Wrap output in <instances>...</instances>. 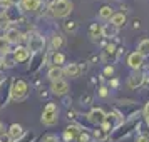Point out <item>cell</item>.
I'll return each mask as SVG.
<instances>
[{
	"instance_id": "6da1fadb",
	"label": "cell",
	"mask_w": 149,
	"mask_h": 142,
	"mask_svg": "<svg viewBox=\"0 0 149 142\" xmlns=\"http://www.w3.org/2000/svg\"><path fill=\"white\" fill-rule=\"evenodd\" d=\"M72 8H74V5H72L70 0H54V2L49 5L50 14L54 15V17H57V19H64V17L70 15Z\"/></svg>"
},
{
	"instance_id": "7a4b0ae2",
	"label": "cell",
	"mask_w": 149,
	"mask_h": 142,
	"mask_svg": "<svg viewBox=\"0 0 149 142\" xmlns=\"http://www.w3.org/2000/svg\"><path fill=\"white\" fill-rule=\"evenodd\" d=\"M29 94V84L22 79H15L10 87V100H22Z\"/></svg>"
},
{
	"instance_id": "3957f363",
	"label": "cell",
	"mask_w": 149,
	"mask_h": 142,
	"mask_svg": "<svg viewBox=\"0 0 149 142\" xmlns=\"http://www.w3.org/2000/svg\"><path fill=\"white\" fill-rule=\"evenodd\" d=\"M57 115H59V109H57V105L52 104V102H49L47 105L44 107V110H42L40 121H42L44 125H54V124H57Z\"/></svg>"
},
{
	"instance_id": "277c9868",
	"label": "cell",
	"mask_w": 149,
	"mask_h": 142,
	"mask_svg": "<svg viewBox=\"0 0 149 142\" xmlns=\"http://www.w3.org/2000/svg\"><path fill=\"white\" fill-rule=\"evenodd\" d=\"M45 47V40H44V37H40L39 34H30L27 37V48L29 52H34V54H39L42 52Z\"/></svg>"
},
{
	"instance_id": "5b68a950",
	"label": "cell",
	"mask_w": 149,
	"mask_h": 142,
	"mask_svg": "<svg viewBox=\"0 0 149 142\" xmlns=\"http://www.w3.org/2000/svg\"><path fill=\"white\" fill-rule=\"evenodd\" d=\"M122 122V117L117 112H112V114H106V121L102 124V129H106V130H114L119 124Z\"/></svg>"
},
{
	"instance_id": "8992f818",
	"label": "cell",
	"mask_w": 149,
	"mask_h": 142,
	"mask_svg": "<svg viewBox=\"0 0 149 142\" xmlns=\"http://www.w3.org/2000/svg\"><path fill=\"white\" fill-rule=\"evenodd\" d=\"M87 119L92 122V124H95V125H102V124H104V121H106V112H104L102 109L95 107V109H92V110L89 112Z\"/></svg>"
},
{
	"instance_id": "52a82bcc",
	"label": "cell",
	"mask_w": 149,
	"mask_h": 142,
	"mask_svg": "<svg viewBox=\"0 0 149 142\" xmlns=\"http://www.w3.org/2000/svg\"><path fill=\"white\" fill-rule=\"evenodd\" d=\"M119 52H121V50H117V47H116L114 44H109L107 47L104 48L102 59H104V60L107 62V64H112V62H116L117 55H119Z\"/></svg>"
},
{
	"instance_id": "ba28073f",
	"label": "cell",
	"mask_w": 149,
	"mask_h": 142,
	"mask_svg": "<svg viewBox=\"0 0 149 142\" xmlns=\"http://www.w3.org/2000/svg\"><path fill=\"white\" fill-rule=\"evenodd\" d=\"M127 64L131 69H134V70H139L142 67V64H144V57H142L139 52H132V54L127 57Z\"/></svg>"
},
{
	"instance_id": "9c48e42d",
	"label": "cell",
	"mask_w": 149,
	"mask_h": 142,
	"mask_svg": "<svg viewBox=\"0 0 149 142\" xmlns=\"http://www.w3.org/2000/svg\"><path fill=\"white\" fill-rule=\"evenodd\" d=\"M129 87L131 89H137L141 87L142 84H144V75L139 72V70H136V72H132V74L129 75Z\"/></svg>"
},
{
	"instance_id": "30bf717a",
	"label": "cell",
	"mask_w": 149,
	"mask_h": 142,
	"mask_svg": "<svg viewBox=\"0 0 149 142\" xmlns=\"http://www.w3.org/2000/svg\"><path fill=\"white\" fill-rule=\"evenodd\" d=\"M52 92L55 95H65L69 92V84L65 80H55L52 82Z\"/></svg>"
},
{
	"instance_id": "8fae6325",
	"label": "cell",
	"mask_w": 149,
	"mask_h": 142,
	"mask_svg": "<svg viewBox=\"0 0 149 142\" xmlns=\"http://www.w3.org/2000/svg\"><path fill=\"white\" fill-rule=\"evenodd\" d=\"M20 8L24 12H35L40 8V0H20Z\"/></svg>"
},
{
	"instance_id": "7c38bea8",
	"label": "cell",
	"mask_w": 149,
	"mask_h": 142,
	"mask_svg": "<svg viewBox=\"0 0 149 142\" xmlns=\"http://www.w3.org/2000/svg\"><path fill=\"white\" fill-rule=\"evenodd\" d=\"M22 32L20 30H17V28H8L7 32H5V39H7L8 42H10V45L12 44H19V42H22Z\"/></svg>"
},
{
	"instance_id": "4fadbf2b",
	"label": "cell",
	"mask_w": 149,
	"mask_h": 142,
	"mask_svg": "<svg viewBox=\"0 0 149 142\" xmlns=\"http://www.w3.org/2000/svg\"><path fill=\"white\" fill-rule=\"evenodd\" d=\"M12 54H14L15 62H25L29 57H30V52H29L27 47H17Z\"/></svg>"
},
{
	"instance_id": "5bb4252c",
	"label": "cell",
	"mask_w": 149,
	"mask_h": 142,
	"mask_svg": "<svg viewBox=\"0 0 149 142\" xmlns=\"http://www.w3.org/2000/svg\"><path fill=\"white\" fill-rule=\"evenodd\" d=\"M8 135H10V139L12 141H19L22 135H24V129H22V125L20 124H12L10 125V129H8V132H7Z\"/></svg>"
},
{
	"instance_id": "9a60e30c",
	"label": "cell",
	"mask_w": 149,
	"mask_h": 142,
	"mask_svg": "<svg viewBox=\"0 0 149 142\" xmlns=\"http://www.w3.org/2000/svg\"><path fill=\"white\" fill-rule=\"evenodd\" d=\"M62 70L67 77H79V74H81V67L77 64H67Z\"/></svg>"
},
{
	"instance_id": "2e32d148",
	"label": "cell",
	"mask_w": 149,
	"mask_h": 142,
	"mask_svg": "<svg viewBox=\"0 0 149 142\" xmlns=\"http://www.w3.org/2000/svg\"><path fill=\"white\" fill-rule=\"evenodd\" d=\"M62 75H64V70H62V67H55V65H54V67H50V69H49V72H47V77H49L52 82L61 80Z\"/></svg>"
},
{
	"instance_id": "e0dca14e",
	"label": "cell",
	"mask_w": 149,
	"mask_h": 142,
	"mask_svg": "<svg viewBox=\"0 0 149 142\" xmlns=\"http://www.w3.org/2000/svg\"><path fill=\"white\" fill-rule=\"evenodd\" d=\"M10 24H12V20H10V15L7 14V12H0V32H7L8 28H10Z\"/></svg>"
},
{
	"instance_id": "ac0fdd59",
	"label": "cell",
	"mask_w": 149,
	"mask_h": 142,
	"mask_svg": "<svg viewBox=\"0 0 149 142\" xmlns=\"http://www.w3.org/2000/svg\"><path fill=\"white\" fill-rule=\"evenodd\" d=\"M124 24H126V15L124 14H114L111 17V25H114L116 28L122 27Z\"/></svg>"
},
{
	"instance_id": "d6986e66",
	"label": "cell",
	"mask_w": 149,
	"mask_h": 142,
	"mask_svg": "<svg viewBox=\"0 0 149 142\" xmlns=\"http://www.w3.org/2000/svg\"><path fill=\"white\" fill-rule=\"evenodd\" d=\"M0 60H2V64H3V67H7V69L14 67L15 64H17V62H15V59H14V54H12V52H7V54H3Z\"/></svg>"
},
{
	"instance_id": "ffe728a7",
	"label": "cell",
	"mask_w": 149,
	"mask_h": 142,
	"mask_svg": "<svg viewBox=\"0 0 149 142\" xmlns=\"http://www.w3.org/2000/svg\"><path fill=\"white\" fill-rule=\"evenodd\" d=\"M94 137H95V141L97 142H106L109 139V132L106 130V129L99 127V129H95L94 130Z\"/></svg>"
},
{
	"instance_id": "44dd1931",
	"label": "cell",
	"mask_w": 149,
	"mask_h": 142,
	"mask_svg": "<svg viewBox=\"0 0 149 142\" xmlns=\"http://www.w3.org/2000/svg\"><path fill=\"white\" fill-rule=\"evenodd\" d=\"M112 15H114V12H112V8L109 7V5H104V7L99 10V17H101L102 20H111Z\"/></svg>"
},
{
	"instance_id": "7402d4cb",
	"label": "cell",
	"mask_w": 149,
	"mask_h": 142,
	"mask_svg": "<svg viewBox=\"0 0 149 142\" xmlns=\"http://www.w3.org/2000/svg\"><path fill=\"white\" fill-rule=\"evenodd\" d=\"M64 47V37L59 34H55L54 37H52V48L54 50H61V48Z\"/></svg>"
},
{
	"instance_id": "603a6c76",
	"label": "cell",
	"mask_w": 149,
	"mask_h": 142,
	"mask_svg": "<svg viewBox=\"0 0 149 142\" xmlns=\"http://www.w3.org/2000/svg\"><path fill=\"white\" fill-rule=\"evenodd\" d=\"M137 52H139L142 57L149 54V39H144V40L139 42V45H137Z\"/></svg>"
},
{
	"instance_id": "cb8c5ba5",
	"label": "cell",
	"mask_w": 149,
	"mask_h": 142,
	"mask_svg": "<svg viewBox=\"0 0 149 142\" xmlns=\"http://www.w3.org/2000/svg\"><path fill=\"white\" fill-rule=\"evenodd\" d=\"M10 52V42L5 39V35H0V54H7Z\"/></svg>"
},
{
	"instance_id": "d4e9b609",
	"label": "cell",
	"mask_w": 149,
	"mask_h": 142,
	"mask_svg": "<svg viewBox=\"0 0 149 142\" xmlns=\"http://www.w3.org/2000/svg\"><path fill=\"white\" fill-rule=\"evenodd\" d=\"M89 34H91V37H102V27L101 25H97V24H92L91 25V28H89Z\"/></svg>"
},
{
	"instance_id": "484cf974",
	"label": "cell",
	"mask_w": 149,
	"mask_h": 142,
	"mask_svg": "<svg viewBox=\"0 0 149 142\" xmlns=\"http://www.w3.org/2000/svg\"><path fill=\"white\" fill-rule=\"evenodd\" d=\"M116 30L117 28L114 25H106V27H102V37H114Z\"/></svg>"
},
{
	"instance_id": "4316f807",
	"label": "cell",
	"mask_w": 149,
	"mask_h": 142,
	"mask_svg": "<svg viewBox=\"0 0 149 142\" xmlns=\"http://www.w3.org/2000/svg\"><path fill=\"white\" fill-rule=\"evenodd\" d=\"M52 62L55 64V67H61V64H64V62H65V57H64V54L55 52L54 57H52Z\"/></svg>"
},
{
	"instance_id": "83f0119b",
	"label": "cell",
	"mask_w": 149,
	"mask_h": 142,
	"mask_svg": "<svg viewBox=\"0 0 149 142\" xmlns=\"http://www.w3.org/2000/svg\"><path fill=\"white\" fill-rule=\"evenodd\" d=\"M65 130H67L69 134H70L72 137H74V139H75V137H79V134L82 132V130H81L79 127H77V125H69V127L65 129Z\"/></svg>"
},
{
	"instance_id": "f1b7e54d",
	"label": "cell",
	"mask_w": 149,
	"mask_h": 142,
	"mask_svg": "<svg viewBox=\"0 0 149 142\" xmlns=\"http://www.w3.org/2000/svg\"><path fill=\"white\" fill-rule=\"evenodd\" d=\"M34 139H35L34 134H24L19 141H15V142H30V141H34Z\"/></svg>"
},
{
	"instance_id": "f546056e",
	"label": "cell",
	"mask_w": 149,
	"mask_h": 142,
	"mask_svg": "<svg viewBox=\"0 0 149 142\" xmlns=\"http://www.w3.org/2000/svg\"><path fill=\"white\" fill-rule=\"evenodd\" d=\"M65 30H67V32H75V30H77V24H75V22H67V24H65Z\"/></svg>"
},
{
	"instance_id": "4dcf8cb0",
	"label": "cell",
	"mask_w": 149,
	"mask_h": 142,
	"mask_svg": "<svg viewBox=\"0 0 149 142\" xmlns=\"http://www.w3.org/2000/svg\"><path fill=\"white\" fill-rule=\"evenodd\" d=\"M42 142H59V137L57 135H45Z\"/></svg>"
},
{
	"instance_id": "1f68e13d",
	"label": "cell",
	"mask_w": 149,
	"mask_h": 142,
	"mask_svg": "<svg viewBox=\"0 0 149 142\" xmlns=\"http://www.w3.org/2000/svg\"><path fill=\"white\" fill-rule=\"evenodd\" d=\"M12 5V0H0V7L2 8H8Z\"/></svg>"
},
{
	"instance_id": "d6a6232c",
	"label": "cell",
	"mask_w": 149,
	"mask_h": 142,
	"mask_svg": "<svg viewBox=\"0 0 149 142\" xmlns=\"http://www.w3.org/2000/svg\"><path fill=\"white\" fill-rule=\"evenodd\" d=\"M0 142H14V141L10 139V135L8 134H2L0 135Z\"/></svg>"
},
{
	"instance_id": "836d02e7",
	"label": "cell",
	"mask_w": 149,
	"mask_h": 142,
	"mask_svg": "<svg viewBox=\"0 0 149 142\" xmlns=\"http://www.w3.org/2000/svg\"><path fill=\"white\" fill-rule=\"evenodd\" d=\"M136 142H149V135H139L137 139H136Z\"/></svg>"
},
{
	"instance_id": "e575fe53",
	"label": "cell",
	"mask_w": 149,
	"mask_h": 142,
	"mask_svg": "<svg viewBox=\"0 0 149 142\" xmlns=\"http://www.w3.org/2000/svg\"><path fill=\"white\" fill-rule=\"evenodd\" d=\"M104 74H106V75H112V74H114V67H112V65H111V67H106Z\"/></svg>"
},
{
	"instance_id": "d590c367",
	"label": "cell",
	"mask_w": 149,
	"mask_h": 142,
	"mask_svg": "<svg viewBox=\"0 0 149 142\" xmlns=\"http://www.w3.org/2000/svg\"><path fill=\"white\" fill-rule=\"evenodd\" d=\"M99 95H101V97H106V95H107V89L101 87V89H99Z\"/></svg>"
},
{
	"instance_id": "8d00e7d4",
	"label": "cell",
	"mask_w": 149,
	"mask_h": 142,
	"mask_svg": "<svg viewBox=\"0 0 149 142\" xmlns=\"http://www.w3.org/2000/svg\"><path fill=\"white\" fill-rule=\"evenodd\" d=\"M144 115H146V119H149V102L146 104V107H144Z\"/></svg>"
},
{
	"instance_id": "74e56055",
	"label": "cell",
	"mask_w": 149,
	"mask_h": 142,
	"mask_svg": "<svg viewBox=\"0 0 149 142\" xmlns=\"http://www.w3.org/2000/svg\"><path fill=\"white\" fill-rule=\"evenodd\" d=\"M111 85H112V87H117V85H119V80H117V79L111 80Z\"/></svg>"
},
{
	"instance_id": "f35d334b",
	"label": "cell",
	"mask_w": 149,
	"mask_h": 142,
	"mask_svg": "<svg viewBox=\"0 0 149 142\" xmlns=\"http://www.w3.org/2000/svg\"><path fill=\"white\" fill-rule=\"evenodd\" d=\"M3 82H5V75H3V74H2V72H0V85H2Z\"/></svg>"
},
{
	"instance_id": "ab89813d",
	"label": "cell",
	"mask_w": 149,
	"mask_h": 142,
	"mask_svg": "<svg viewBox=\"0 0 149 142\" xmlns=\"http://www.w3.org/2000/svg\"><path fill=\"white\" fill-rule=\"evenodd\" d=\"M3 134V124H2V122H0V135Z\"/></svg>"
},
{
	"instance_id": "60d3db41",
	"label": "cell",
	"mask_w": 149,
	"mask_h": 142,
	"mask_svg": "<svg viewBox=\"0 0 149 142\" xmlns=\"http://www.w3.org/2000/svg\"><path fill=\"white\" fill-rule=\"evenodd\" d=\"M2 69H3V64H2V60H0V70H2Z\"/></svg>"
},
{
	"instance_id": "b9f144b4",
	"label": "cell",
	"mask_w": 149,
	"mask_h": 142,
	"mask_svg": "<svg viewBox=\"0 0 149 142\" xmlns=\"http://www.w3.org/2000/svg\"><path fill=\"white\" fill-rule=\"evenodd\" d=\"M148 125H149V119H148Z\"/></svg>"
},
{
	"instance_id": "7bdbcfd3",
	"label": "cell",
	"mask_w": 149,
	"mask_h": 142,
	"mask_svg": "<svg viewBox=\"0 0 149 142\" xmlns=\"http://www.w3.org/2000/svg\"><path fill=\"white\" fill-rule=\"evenodd\" d=\"M87 142H91V141H87Z\"/></svg>"
}]
</instances>
